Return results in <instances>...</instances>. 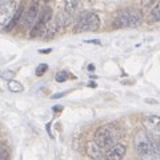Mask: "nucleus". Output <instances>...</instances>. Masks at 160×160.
<instances>
[{
	"instance_id": "obj_10",
	"label": "nucleus",
	"mask_w": 160,
	"mask_h": 160,
	"mask_svg": "<svg viewBox=\"0 0 160 160\" xmlns=\"http://www.w3.org/2000/svg\"><path fill=\"white\" fill-rule=\"evenodd\" d=\"M86 153L88 155L89 158H92V159H102L103 156V152H102V149H100V147L98 146L95 142H88L86 144Z\"/></svg>"
},
{
	"instance_id": "obj_3",
	"label": "nucleus",
	"mask_w": 160,
	"mask_h": 160,
	"mask_svg": "<svg viewBox=\"0 0 160 160\" xmlns=\"http://www.w3.org/2000/svg\"><path fill=\"white\" fill-rule=\"evenodd\" d=\"M95 143L100 147V149L111 148L113 144H116V129L112 126H103L100 127L95 133Z\"/></svg>"
},
{
	"instance_id": "obj_14",
	"label": "nucleus",
	"mask_w": 160,
	"mask_h": 160,
	"mask_svg": "<svg viewBox=\"0 0 160 160\" xmlns=\"http://www.w3.org/2000/svg\"><path fill=\"white\" fill-rule=\"evenodd\" d=\"M55 79H56V82H58V83H64V82H66V80L68 79V72H66V71H60V72L56 73Z\"/></svg>"
},
{
	"instance_id": "obj_17",
	"label": "nucleus",
	"mask_w": 160,
	"mask_h": 160,
	"mask_svg": "<svg viewBox=\"0 0 160 160\" xmlns=\"http://www.w3.org/2000/svg\"><path fill=\"white\" fill-rule=\"evenodd\" d=\"M47 69H48L47 64H39L38 68H36V75H38V76H43V75L46 73Z\"/></svg>"
},
{
	"instance_id": "obj_4",
	"label": "nucleus",
	"mask_w": 160,
	"mask_h": 160,
	"mask_svg": "<svg viewBox=\"0 0 160 160\" xmlns=\"http://www.w3.org/2000/svg\"><path fill=\"white\" fill-rule=\"evenodd\" d=\"M51 19H52V9L49 7H44L39 15L36 23H35L32 31H31V38H40V36L43 38L44 33H46L48 23L51 22Z\"/></svg>"
},
{
	"instance_id": "obj_21",
	"label": "nucleus",
	"mask_w": 160,
	"mask_h": 160,
	"mask_svg": "<svg viewBox=\"0 0 160 160\" xmlns=\"http://www.w3.org/2000/svg\"><path fill=\"white\" fill-rule=\"evenodd\" d=\"M62 96H64V93H59V95H53V96H52V99H58V98H62Z\"/></svg>"
},
{
	"instance_id": "obj_6",
	"label": "nucleus",
	"mask_w": 160,
	"mask_h": 160,
	"mask_svg": "<svg viewBox=\"0 0 160 160\" xmlns=\"http://www.w3.org/2000/svg\"><path fill=\"white\" fill-rule=\"evenodd\" d=\"M15 11H16V3L13 0L4 4H0V28L7 27V24L12 19Z\"/></svg>"
},
{
	"instance_id": "obj_5",
	"label": "nucleus",
	"mask_w": 160,
	"mask_h": 160,
	"mask_svg": "<svg viewBox=\"0 0 160 160\" xmlns=\"http://www.w3.org/2000/svg\"><path fill=\"white\" fill-rule=\"evenodd\" d=\"M135 148H136L139 156L149 152H155V146H153V140L151 139V135L143 131L138 132L136 136H135Z\"/></svg>"
},
{
	"instance_id": "obj_16",
	"label": "nucleus",
	"mask_w": 160,
	"mask_h": 160,
	"mask_svg": "<svg viewBox=\"0 0 160 160\" xmlns=\"http://www.w3.org/2000/svg\"><path fill=\"white\" fill-rule=\"evenodd\" d=\"M140 160H159V158L156 156V152H149L146 155H142Z\"/></svg>"
},
{
	"instance_id": "obj_24",
	"label": "nucleus",
	"mask_w": 160,
	"mask_h": 160,
	"mask_svg": "<svg viewBox=\"0 0 160 160\" xmlns=\"http://www.w3.org/2000/svg\"><path fill=\"white\" fill-rule=\"evenodd\" d=\"M46 2H49V0H46Z\"/></svg>"
},
{
	"instance_id": "obj_23",
	"label": "nucleus",
	"mask_w": 160,
	"mask_h": 160,
	"mask_svg": "<svg viewBox=\"0 0 160 160\" xmlns=\"http://www.w3.org/2000/svg\"><path fill=\"white\" fill-rule=\"evenodd\" d=\"M0 160H3V155H2V151H0Z\"/></svg>"
},
{
	"instance_id": "obj_18",
	"label": "nucleus",
	"mask_w": 160,
	"mask_h": 160,
	"mask_svg": "<svg viewBox=\"0 0 160 160\" xmlns=\"http://www.w3.org/2000/svg\"><path fill=\"white\" fill-rule=\"evenodd\" d=\"M15 76V72H12V71H3V72H0V78H3V79H7L8 82L9 80H12V78Z\"/></svg>"
},
{
	"instance_id": "obj_2",
	"label": "nucleus",
	"mask_w": 160,
	"mask_h": 160,
	"mask_svg": "<svg viewBox=\"0 0 160 160\" xmlns=\"http://www.w3.org/2000/svg\"><path fill=\"white\" fill-rule=\"evenodd\" d=\"M142 23V13L138 9L128 8L122 11L113 20V27L116 28H127V27H138Z\"/></svg>"
},
{
	"instance_id": "obj_15",
	"label": "nucleus",
	"mask_w": 160,
	"mask_h": 160,
	"mask_svg": "<svg viewBox=\"0 0 160 160\" xmlns=\"http://www.w3.org/2000/svg\"><path fill=\"white\" fill-rule=\"evenodd\" d=\"M151 15H152V18L156 20V22H160V2L155 6V8H152Z\"/></svg>"
},
{
	"instance_id": "obj_19",
	"label": "nucleus",
	"mask_w": 160,
	"mask_h": 160,
	"mask_svg": "<svg viewBox=\"0 0 160 160\" xmlns=\"http://www.w3.org/2000/svg\"><path fill=\"white\" fill-rule=\"evenodd\" d=\"M153 146H155V152H156V156L160 160V139L156 140V142H153Z\"/></svg>"
},
{
	"instance_id": "obj_13",
	"label": "nucleus",
	"mask_w": 160,
	"mask_h": 160,
	"mask_svg": "<svg viewBox=\"0 0 160 160\" xmlns=\"http://www.w3.org/2000/svg\"><path fill=\"white\" fill-rule=\"evenodd\" d=\"M8 88H9V91L13 92V93H16V92H22L23 91V86L20 84L19 82H16V80H9L8 82Z\"/></svg>"
},
{
	"instance_id": "obj_11",
	"label": "nucleus",
	"mask_w": 160,
	"mask_h": 160,
	"mask_svg": "<svg viewBox=\"0 0 160 160\" xmlns=\"http://www.w3.org/2000/svg\"><path fill=\"white\" fill-rule=\"evenodd\" d=\"M22 15H23V7H19V8H16V11H15V13H13L12 19L9 20V23L7 24L6 31H11V29H12L15 26H16V24L20 22V19H22Z\"/></svg>"
},
{
	"instance_id": "obj_9",
	"label": "nucleus",
	"mask_w": 160,
	"mask_h": 160,
	"mask_svg": "<svg viewBox=\"0 0 160 160\" xmlns=\"http://www.w3.org/2000/svg\"><path fill=\"white\" fill-rule=\"evenodd\" d=\"M126 151H127V148L124 144L116 143L111 148L107 149L104 158H106V160H122L124 158V155H126Z\"/></svg>"
},
{
	"instance_id": "obj_22",
	"label": "nucleus",
	"mask_w": 160,
	"mask_h": 160,
	"mask_svg": "<svg viewBox=\"0 0 160 160\" xmlns=\"http://www.w3.org/2000/svg\"><path fill=\"white\" fill-rule=\"evenodd\" d=\"M8 2H12V0H0V4H4V3H8Z\"/></svg>"
},
{
	"instance_id": "obj_12",
	"label": "nucleus",
	"mask_w": 160,
	"mask_h": 160,
	"mask_svg": "<svg viewBox=\"0 0 160 160\" xmlns=\"http://www.w3.org/2000/svg\"><path fill=\"white\" fill-rule=\"evenodd\" d=\"M64 6H66V12L73 16L76 9L80 6V0H64Z\"/></svg>"
},
{
	"instance_id": "obj_8",
	"label": "nucleus",
	"mask_w": 160,
	"mask_h": 160,
	"mask_svg": "<svg viewBox=\"0 0 160 160\" xmlns=\"http://www.w3.org/2000/svg\"><path fill=\"white\" fill-rule=\"evenodd\" d=\"M38 12H39V3H38V0H35L27 9V12L24 13V16H22V19H20L22 20V26L26 28L32 27V24L35 23V20L38 18Z\"/></svg>"
},
{
	"instance_id": "obj_20",
	"label": "nucleus",
	"mask_w": 160,
	"mask_h": 160,
	"mask_svg": "<svg viewBox=\"0 0 160 160\" xmlns=\"http://www.w3.org/2000/svg\"><path fill=\"white\" fill-rule=\"evenodd\" d=\"M153 2H155V0H142V6L146 7V8H148V7L152 6Z\"/></svg>"
},
{
	"instance_id": "obj_1",
	"label": "nucleus",
	"mask_w": 160,
	"mask_h": 160,
	"mask_svg": "<svg viewBox=\"0 0 160 160\" xmlns=\"http://www.w3.org/2000/svg\"><path fill=\"white\" fill-rule=\"evenodd\" d=\"M100 27V19L96 13L84 11L79 13V16L75 20L73 32H91L96 31Z\"/></svg>"
},
{
	"instance_id": "obj_7",
	"label": "nucleus",
	"mask_w": 160,
	"mask_h": 160,
	"mask_svg": "<svg viewBox=\"0 0 160 160\" xmlns=\"http://www.w3.org/2000/svg\"><path fill=\"white\" fill-rule=\"evenodd\" d=\"M143 126L146 127L148 135L160 136V116L147 115V116L143 118Z\"/></svg>"
}]
</instances>
